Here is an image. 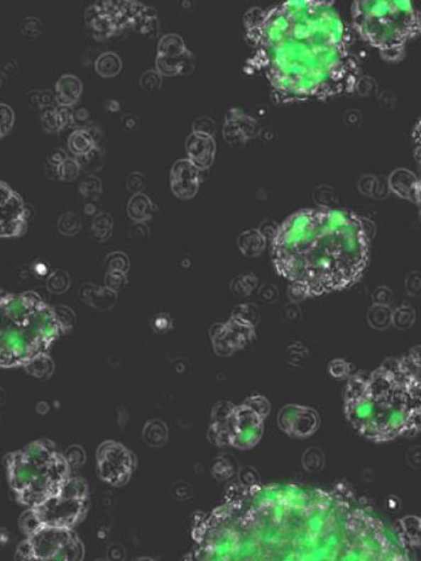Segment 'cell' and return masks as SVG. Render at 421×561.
<instances>
[{"mask_svg":"<svg viewBox=\"0 0 421 561\" xmlns=\"http://www.w3.org/2000/svg\"><path fill=\"white\" fill-rule=\"evenodd\" d=\"M259 74L282 104L323 101L354 94L362 72L348 24L327 1H287L253 7L244 16Z\"/></svg>","mask_w":421,"mask_h":561,"instance_id":"6da1fadb","label":"cell"},{"mask_svg":"<svg viewBox=\"0 0 421 561\" xmlns=\"http://www.w3.org/2000/svg\"><path fill=\"white\" fill-rule=\"evenodd\" d=\"M368 223L361 215L332 207L297 211L272 237V261L292 294L312 299L349 289L370 260Z\"/></svg>","mask_w":421,"mask_h":561,"instance_id":"7a4b0ae2","label":"cell"},{"mask_svg":"<svg viewBox=\"0 0 421 561\" xmlns=\"http://www.w3.org/2000/svg\"><path fill=\"white\" fill-rule=\"evenodd\" d=\"M351 21L356 34L390 63L400 62L421 35V10L410 1H356Z\"/></svg>","mask_w":421,"mask_h":561,"instance_id":"3957f363","label":"cell"},{"mask_svg":"<svg viewBox=\"0 0 421 561\" xmlns=\"http://www.w3.org/2000/svg\"><path fill=\"white\" fill-rule=\"evenodd\" d=\"M6 460L10 486L29 509L58 494L70 478L68 462L50 441L33 442Z\"/></svg>","mask_w":421,"mask_h":561,"instance_id":"277c9868","label":"cell"},{"mask_svg":"<svg viewBox=\"0 0 421 561\" xmlns=\"http://www.w3.org/2000/svg\"><path fill=\"white\" fill-rule=\"evenodd\" d=\"M88 488L80 478L70 477L58 494L30 509L39 528L42 526L72 528L84 516ZM38 528V530H39Z\"/></svg>","mask_w":421,"mask_h":561,"instance_id":"5b68a950","label":"cell"},{"mask_svg":"<svg viewBox=\"0 0 421 561\" xmlns=\"http://www.w3.org/2000/svg\"><path fill=\"white\" fill-rule=\"evenodd\" d=\"M17 552L21 559L77 560L82 558L84 550L72 528L42 526L28 536Z\"/></svg>","mask_w":421,"mask_h":561,"instance_id":"8992f818","label":"cell"},{"mask_svg":"<svg viewBox=\"0 0 421 561\" xmlns=\"http://www.w3.org/2000/svg\"><path fill=\"white\" fill-rule=\"evenodd\" d=\"M155 65L162 76L185 75L192 68L193 55L179 34H165L159 39Z\"/></svg>","mask_w":421,"mask_h":561,"instance_id":"52a82bcc","label":"cell"},{"mask_svg":"<svg viewBox=\"0 0 421 561\" xmlns=\"http://www.w3.org/2000/svg\"><path fill=\"white\" fill-rule=\"evenodd\" d=\"M99 472L112 486H123L134 470V457L130 450L114 442L102 444L98 450Z\"/></svg>","mask_w":421,"mask_h":561,"instance_id":"ba28073f","label":"cell"},{"mask_svg":"<svg viewBox=\"0 0 421 561\" xmlns=\"http://www.w3.org/2000/svg\"><path fill=\"white\" fill-rule=\"evenodd\" d=\"M1 237H19L27 230L28 211L20 195L1 182Z\"/></svg>","mask_w":421,"mask_h":561,"instance_id":"9c48e42d","label":"cell"},{"mask_svg":"<svg viewBox=\"0 0 421 561\" xmlns=\"http://www.w3.org/2000/svg\"><path fill=\"white\" fill-rule=\"evenodd\" d=\"M170 186L177 198L192 199L200 186V169L189 160H177L171 167Z\"/></svg>","mask_w":421,"mask_h":561,"instance_id":"30bf717a","label":"cell"},{"mask_svg":"<svg viewBox=\"0 0 421 561\" xmlns=\"http://www.w3.org/2000/svg\"><path fill=\"white\" fill-rule=\"evenodd\" d=\"M185 150L188 154V160L200 170H203L213 162L215 154L214 140L212 136L192 132L185 140Z\"/></svg>","mask_w":421,"mask_h":561,"instance_id":"8fae6325","label":"cell"},{"mask_svg":"<svg viewBox=\"0 0 421 561\" xmlns=\"http://www.w3.org/2000/svg\"><path fill=\"white\" fill-rule=\"evenodd\" d=\"M82 92V82L72 74L60 76L55 84V100L58 106H72L77 104Z\"/></svg>","mask_w":421,"mask_h":561,"instance_id":"7c38bea8","label":"cell"},{"mask_svg":"<svg viewBox=\"0 0 421 561\" xmlns=\"http://www.w3.org/2000/svg\"><path fill=\"white\" fill-rule=\"evenodd\" d=\"M155 205L144 193H136L131 196L128 203V214L136 223H144L152 218Z\"/></svg>","mask_w":421,"mask_h":561,"instance_id":"4fadbf2b","label":"cell"},{"mask_svg":"<svg viewBox=\"0 0 421 561\" xmlns=\"http://www.w3.org/2000/svg\"><path fill=\"white\" fill-rule=\"evenodd\" d=\"M130 27L140 33L155 35L159 30V20L156 10L145 5L144 9L133 18Z\"/></svg>","mask_w":421,"mask_h":561,"instance_id":"5bb4252c","label":"cell"},{"mask_svg":"<svg viewBox=\"0 0 421 561\" xmlns=\"http://www.w3.org/2000/svg\"><path fill=\"white\" fill-rule=\"evenodd\" d=\"M92 136L86 128H75L67 138L68 150L76 157L88 154L96 146Z\"/></svg>","mask_w":421,"mask_h":561,"instance_id":"9a60e30c","label":"cell"},{"mask_svg":"<svg viewBox=\"0 0 421 561\" xmlns=\"http://www.w3.org/2000/svg\"><path fill=\"white\" fill-rule=\"evenodd\" d=\"M414 156L418 166V178L412 184V199L418 206L421 215V118L417 121L412 133Z\"/></svg>","mask_w":421,"mask_h":561,"instance_id":"2e32d148","label":"cell"},{"mask_svg":"<svg viewBox=\"0 0 421 561\" xmlns=\"http://www.w3.org/2000/svg\"><path fill=\"white\" fill-rule=\"evenodd\" d=\"M122 68V60L114 52H104L94 60V70L102 77H114Z\"/></svg>","mask_w":421,"mask_h":561,"instance_id":"e0dca14e","label":"cell"},{"mask_svg":"<svg viewBox=\"0 0 421 561\" xmlns=\"http://www.w3.org/2000/svg\"><path fill=\"white\" fill-rule=\"evenodd\" d=\"M88 27L90 28L92 35L97 40H104L106 38H110V36L114 35L120 30L116 19L111 17V16L106 15V13L94 19L92 23L88 24Z\"/></svg>","mask_w":421,"mask_h":561,"instance_id":"ac0fdd59","label":"cell"},{"mask_svg":"<svg viewBox=\"0 0 421 561\" xmlns=\"http://www.w3.org/2000/svg\"><path fill=\"white\" fill-rule=\"evenodd\" d=\"M112 227H114L112 217L108 213H99L92 219L90 231L96 240L104 241L111 236Z\"/></svg>","mask_w":421,"mask_h":561,"instance_id":"d6986e66","label":"cell"},{"mask_svg":"<svg viewBox=\"0 0 421 561\" xmlns=\"http://www.w3.org/2000/svg\"><path fill=\"white\" fill-rule=\"evenodd\" d=\"M76 160H78L80 167L84 170L94 172L102 169V165H104V152L99 145H96L88 154L84 155V156L76 157Z\"/></svg>","mask_w":421,"mask_h":561,"instance_id":"ffe728a7","label":"cell"},{"mask_svg":"<svg viewBox=\"0 0 421 561\" xmlns=\"http://www.w3.org/2000/svg\"><path fill=\"white\" fill-rule=\"evenodd\" d=\"M26 370L35 377L43 378L51 375L54 371V364L51 359L43 353L38 355L26 365Z\"/></svg>","mask_w":421,"mask_h":561,"instance_id":"44dd1931","label":"cell"},{"mask_svg":"<svg viewBox=\"0 0 421 561\" xmlns=\"http://www.w3.org/2000/svg\"><path fill=\"white\" fill-rule=\"evenodd\" d=\"M58 230L65 236H74L82 228V219L76 213L66 212L58 219Z\"/></svg>","mask_w":421,"mask_h":561,"instance_id":"7402d4cb","label":"cell"},{"mask_svg":"<svg viewBox=\"0 0 421 561\" xmlns=\"http://www.w3.org/2000/svg\"><path fill=\"white\" fill-rule=\"evenodd\" d=\"M70 285V277L64 270H58L52 273L48 279V289L52 293L60 294L67 291Z\"/></svg>","mask_w":421,"mask_h":561,"instance_id":"603a6c76","label":"cell"},{"mask_svg":"<svg viewBox=\"0 0 421 561\" xmlns=\"http://www.w3.org/2000/svg\"><path fill=\"white\" fill-rule=\"evenodd\" d=\"M28 99H29V102L32 106H39L41 110L50 108V106H54V102L56 104L55 94L48 89L31 90L28 94Z\"/></svg>","mask_w":421,"mask_h":561,"instance_id":"cb8c5ba5","label":"cell"},{"mask_svg":"<svg viewBox=\"0 0 421 561\" xmlns=\"http://www.w3.org/2000/svg\"><path fill=\"white\" fill-rule=\"evenodd\" d=\"M106 265L108 271H114V272L126 273V274L130 269V260H129L128 255L121 251L109 253L106 258Z\"/></svg>","mask_w":421,"mask_h":561,"instance_id":"d4e9b609","label":"cell"},{"mask_svg":"<svg viewBox=\"0 0 421 561\" xmlns=\"http://www.w3.org/2000/svg\"><path fill=\"white\" fill-rule=\"evenodd\" d=\"M80 191L82 196L87 199L98 198L102 191V184L98 177L90 174L82 181Z\"/></svg>","mask_w":421,"mask_h":561,"instance_id":"484cf974","label":"cell"},{"mask_svg":"<svg viewBox=\"0 0 421 561\" xmlns=\"http://www.w3.org/2000/svg\"><path fill=\"white\" fill-rule=\"evenodd\" d=\"M20 31H21L22 35L26 36L28 39H36L43 32V24H42L41 20L38 18H24L20 23Z\"/></svg>","mask_w":421,"mask_h":561,"instance_id":"4316f807","label":"cell"},{"mask_svg":"<svg viewBox=\"0 0 421 561\" xmlns=\"http://www.w3.org/2000/svg\"><path fill=\"white\" fill-rule=\"evenodd\" d=\"M80 162L76 158H70L58 167V180L62 181H72L77 178L80 174Z\"/></svg>","mask_w":421,"mask_h":561,"instance_id":"83f0119b","label":"cell"},{"mask_svg":"<svg viewBox=\"0 0 421 561\" xmlns=\"http://www.w3.org/2000/svg\"><path fill=\"white\" fill-rule=\"evenodd\" d=\"M163 84V76L155 70H147L143 72L140 78L141 87L146 91L158 90Z\"/></svg>","mask_w":421,"mask_h":561,"instance_id":"f1b7e54d","label":"cell"},{"mask_svg":"<svg viewBox=\"0 0 421 561\" xmlns=\"http://www.w3.org/2000/svg\"><path fill=\"white\" fill-rule=\"evenodd\" d=\"M41 123L46 132L56 133L62 130H60V122H58L55 106L42 110Z\"/></svg>","mask_w":421,"mask_h":561,"instance_id":"f546056e","label":"cell"},{"mask_svg":"<svg viewBox=\"0 0 421 561\" xmlns=\"http://www.w3.org/2000/svg\"><path fill=\"white\" fill-rule=\"evenodd\" d=\"M54 311H55L56 318H58L63 333H65L67 329H70L74 326L75 317H74L72 311L67 309V306H60H60H55L54 307Z\"/></svg>","mask_w":421,"mask_h":561,"instance_id":"4dcf8cb0","label":"cell"},{"mask_svg":"<svg viewBox=\"0 0 421 561\" xmlns=\"http://www.w3.org/2000/svg\"><path fill=\"white\" fill-rule=\"evenodd\" d=\"M0 106H0V112H1V133H0V135L4 138L13 126L15 112L8 104H1Z\"/></svg>","mask_w":421,"mask_h":561,"instance_id":"1f68e13d","label":"cell"},{"mask_svg":"<svg viewBox=\"0 0 421 561\" xmlns=\"http://www.w3.org/2000/svg\"><path fill=\"white\" fill-rule=\"evenodd\" d=\"M106 287L109 289L114 291H120L122 287H126V273L114 272V271H108L106 273Z\"/></svg>","mask_w":421,"mask_h":561,"instance_id":"d6a6232c","label":"cell"},{"mask_svg":"<svg viewBox=\"0 0 421 561\" xmlns=\"http://www.w3.org/2000/svg\"><path fill=\"white\" fill-rule=\"evenodd\" d=\"M145 186H146V178H145L144 174H141V172H132V174L128 177V179H126V188H128V190L132 192L133 194L142 193Z\"/></svg>","mask_w":421,"mask_h":561,"instance_id":"836d02e7","label":"cell"},{"mask_svg":"<svg viewBox=\"0 0 421 561\" xmlns=\"http://www.w3.org/2000/svg\"><path fill=\"white\" fill-rule=\"evenodd\" d=\"M55 108L56 112H58L60 130H63L66 126H72V114H74V109H72V106H58V104H56Z\"/></svg>","mask_w":421,"mask_h":561,"instance_id":"e575fe53","label":"cell"},{"mask_svg":"<svg viewBox=\"0 0 421 561\" xmlns=\"http://www.w3.org/2000/svg\"><path fill=\"white\" fill-rule=\"evenodd\" d=\"M89 122H92V121H90V113L89 111H88V109L80 108L74 110L72 123V126H74V128H84V126L89 123Z\"/></svg>","mask_w":421,"mask_h":561,"instance_id":"d590c367","label":"cell"},{"mask_svg":"<svg viewBox=\"0 0 421 561\" xmlns=\"http://www.w3.org/2000/svg\"><path fill=\"white\" fill-rule=\"evenodd\" d=\"M67 158V152L63 148H54V150L48 152V158H46V165L60 167Z\"/></svg>","mask_w":421,"mask_h":561,"instance_id":"8d00e7d4","label":"cell"},{"mask_svg":"<svg viewBox=\"0 0 421 561\" xmlns=\"http://www.w3.org/2000/svg\"><path fill=\"white\" fill-rule=\"evenodd\" d=\"M212 121L207 120V118H199L193 122V132L202 133L207 135L212 136Z\"/></svg>","mask_w":421,"mask_h":561,"instance_id":"74e56055","label":"cell"},{"mask_svg":"<svg viewBox=\"0 0 421 561\" xmlns=\"http://www.w3.org/2000/svg\"><path fill=\"white\" fill-rule=\"evenodd\" d=\"M121 121H122V124L123 126H124V128L128 130H136V128H138V123H140L138 116L133 113L124 114V116L121 118Z\"/></svg>","mask_w":421,"mask_h":561,"instance_id":"f35d334b","label":"cell"},{"mask_svg":"<svg viewBox=\"0 0 421 561\" xmlns=\"http://www.w3.org/2000/svg\"><path fill=\"white\" fill-rule=\"evenodd\" d=\"M84 128H86V130L89 132L90 135L92 136L96 144L99 145V142H100L102 138V128H99L98 124L94 123V122H89Z\"/></svg>","mask_w":421,"mask_h":561,"instance_id":"ab89813d","label":"cell"},{"mask_svg":"<svg viewBox=\"0 0 421 561\" xmlns=\"http://www.w3.org/2000/svg\"><path fill=\"white\" fill-rule=\"evenodd\" d=\"M106 110L110 112H118L121 109L120 102L116 99H108L104 104Z\"/></svg>","mask_w":421,"mask_h":561,"instance_id":"60d3db41","label":"cell"}]
</instances>
